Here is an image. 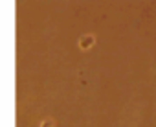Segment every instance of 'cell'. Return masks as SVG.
Listing matches in <instances>:
<instances>
[{"label":"cell","instance_id":"cell-1","mask_svg":"<svg viewBox=\"0 0 156 127\" xmlns=\"http://www.w3.org/2000/svg\"><path fill=\"white\" fill-rule=\"evenodd\" d=\"M92 42H94V37H92V35L83 37V39H81V48H83V50H87V48H90V46H92Z\"/></svg>","mask_w":156,"mask_h":127}]
</instances>
